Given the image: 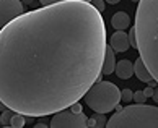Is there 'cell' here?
<instances>
[{
    "label": "cell",
    "instance_id": "1",
    "mask_svg": "<svg viewBox=\"0 0 158 128\" xmlns=\"http://www.w3.org/2000/svg\"><path fill=\"white\" fill-rule=\"evenodd\" d=\"M106 26L85 0L21 13L0 28V101L46 117L69 109L101 78Z\"/></svg>",
    "mask_w": 158,
    "mask_h": 128
},
{
    "label": "cell",
    "instance_id": "2",
    "mask_svg": "<svg viewBox=\"0 0 158 128\" xmlns=\"http://www.w3.org/2000/svg\"><path fill=\"white\" fill-rule=\"evenodd\" d=\"M137 50L158 83V0H140L135 11Z\"/></svg>",
    "mask_w": 158,
    "mask_h": 128
},
{
    "label": "cell",
    "instance_id": "3",
    "mask_svg": "<svg viewBox=\"0 0 158 128\" xmlns=\"http://www.w3.org/2000/svg\"><path fill=\"white\" fill-rule=\"evenodd\" d=\"M106 126L116 128V126H139V128H158V107L156 106H147V104H135V106H127L116 112L113 117L108 120Z\"/></svg>",
    "mask_w": 158,
    "mask_h": 128
},
{
    "label": "cell",
    "instance_id": "4",
    "mask_svg": "<svg viewBox=\"0 0 158 128\" xmlns=\"http://www.w3.org/2000/svg\"><path fill=\"white\" fill-rule=\"evenodd\" d=\"M85 104L95 112L108 114L114 110L121 101V91L114 83L96 81L83 96Z\"/></svg>",
    "mask_w": 158,
    "mask_h": 128
},
{
    "label": "cell",
    "instance_id": "5",
    "mask_svg": "<svg viewBox=\"0 0 158 128\" xmlns=\"http://www.w3.org/2000/svg\"><path fill=\"white\" fill-rule=\"evenodd\" d=\"M88 117L83 112H72L70 109H62L52 114V128H85Z\"/></svg>",
    "mask_w": 158,
    "mask_h": 128
},
{
    "label": "cell",
    "instance_id": "6",
    "mask_svg": "<svg viewBox=\"0 0 158 128\" xmlns=\"http://www.w3.org/2000/svg\"><path fill=\"white\" fill-rule=\"evenodd\" d=\"M21 13H25L21 0H0V28L8 25Z\"/></svg>",
    "mask_w": 158,
    "mask_h": 128
},
{
    "label": "cell",
    "instance_id": "7",
    "mask_svg": "<svg viewBox=\"0 0 158 128\" xmlns=\"http://www.w3.org/2000/svg\"><path fill=\"white\" fill-rule=\"evenodd\" d=\"M111 47L114 49V52H127V49L131 47L129 42V34H126L124 31H116L111 36Z\"/></svg>",
    "mask_w": 158,
    "mask_h": 128
},
{
    "label": "cell",
    "instance_id": "8",
    "mask_svg": "<svg viewBox=\"0 0 158 128\" xmlns=\"http://www.w3.org/2000/svg\"><path fill=\"white\" fill-rule=\"evenodd\" d=\"M116 52L111 45L106 44V52H104V62H103V73L104 75H111L116 70Z\"/></svg>",
    "mask_w": 158,
    "mask_h": 128
},
{
    "label": "cell",
    "instance_id": "9",
    "mask_svg": "<svg viewBox=\"0 0 158 128\" xmlns=\"http://www.w3.org/2000/svg\"><path fill=\"white\" fill-rule=\"evenodd\" d=\"M114 73L118 75L121 80H129V78H132V75H134V65H132V62L127 60V59L119 60L118 63H116Z\"/></svg>",
    "mask_w": 158,
    "mask_h": 128
},
{
    "label": "cell",
    "instance_id": "10",
    "mask_svg": "<svg viewBox=\"0 0 158 128\" xmlns=\"http://www.w3.org/2000/svg\"><path fill=\"white\" fill-rule=\"evenodd\" d=\"M111 25H113V28H116V31H124L131 25V16L126 11H118L111 18Z\"/></svg>",
    "mask_w": 158,
    "mask_h": 128
},
{
    "label": "cell",
    "instance_id": "11",
    "mask_svg": "<svg viewBox=\"0 0 158 128\" xmlns=\"http://www.w3.org/2000/svg\"><path fill=\"white\" fill-rule=\"evenodd\" d=\"M134 73H135L137 78H139L140 81H143V83H148V81L153 80V76H152V73L148 72L147 65L143 63V60L140 59V57L135 60V63H134Z\"/></svg>",
    "mask_w": 158,
    "mask_h": 128
},
{
    "label": "cell",
    "instance_id": "12",
    "mask_svg": "<svg viewBox=\"0 0 158 128\" xmlns=\"http://www.w3.org/2000/svg\"><path fill=\"white\" fill-rule=\"evenodd\" d=\"M25 125H26V115L25 114H20V112H15L13 117H11V126L23 128Z\"/></svg>",
    "mask_w": 158,
    "mask_h": 128
},
{
    "label": "cell",
    "instance_id": "13",
    "mask_svg": "<svg viewBox=\"0 0 158 128\" xmlns=\"http://www.w3.org/2000/svg\"><path fill=\"white\" fill-rule=\"evenodd\" d=\"M15 110L13 109H5L2 112V117H0V120H2L3 126H11V117H13Z\"/></svg>",
    "mask_w": 158,
    "mask_h": 128
},
{
    "label": "cell",
    "instance_id": "14",
    "mask_svg": "<svg viewBox=\"0 0 158 128\" xmlns=\"http://www.w3.org/2000/svg\"><path fill=\"white\" fill-rule=\"evenodd\" d=\"M93 118L96 120V126H98V128H103V126H106V123H108V120H106V114L95 112V114H93Z\"/></svg>",
    "mask_w": 158,
    "mask_h": 128
},
{
    "label": "cell",
    "instance_id": "15",
    "mask_svg": "<svg viewBox=\"0 0 158 128\" xmlns=\"http://www.w3.org/2000/svg\"><path fill=\"white\" fill-rule=\"evenodd\" d=\"M121 101H124V102L134 101V92H132V89H129V88L122 89V91H121Z\"/></svg>",
    "mask_w": 158,
    "mask_h": 128
},
{
    "label": "cell",
    "instance_id": "16",
    "mask_svg": "<svg viewBox=\"0 0 158 128\" xmlns=\"http://www.w3.org/2000/svg\"><path fill=\"white\" fill-rule=\"evenodd\" d=\"M129 42H131L132 49H137V34H135V26L131 28V31H129Z\"/></svg>",
    "mask_w": 158,
    "mask_h": 128
},
{
    "label": "cell",
    "instance_id": "17",
    "mask_svg": "<svg viewBox=\"0 0 158 128\" xmlns=\"http://www.w3.org/2000/svg\"><path fill=\"white\" fill-rule=\"evenodd\" d=\"M134 101H135L137 104H143L145 101H147V96H145L143 91H135L134 92Z\"/></svg>",
    "mask_w": 158,
    "mask_h": 128
},
{
    "label": "cell",
    "instance_id": "18",
    "mask_svg": "<svg viewBox=\"0 0 158 128\" xmlns=\"http://www.w3.org/2000/svg\"><path fill=\"white\" fill-rule=\"evenodd\" d=\"M91 3H93V7H95L99 13H103V10H104V0H91Z\"/></svg>",
    "mask_w": 158,
    "mask_h": 128
},
{
    "label": "cell",
    "instance_id": "19",
    "mask_svg": "<svg viewBox=\"0 0 158 128\" xmlns=\"http://www.w3.org/2000/svg\"><path fill=\"white\" fill-rule=\"evenodd\" d=\"M41 5H51V3H56V2H64V0H38ZM85 2H91V0H85Z\"/></svg>",
    "mask_w": 158,
    "mask_h": 128
},
{
    "label": "cell",
    "instance_id": "20",
    "mask_svg": "<svg viewBox=\"0 0 158 128\" xmlns=\"http://www.w3.org/2000/svg\"><path fill=\"white\" fill-rule=\"evenodd\" d=\"M72 112H81V106H80V101L78 102H75V104H72V106L69 107Z\"/></svg>",
    "mask_w": 158,
    "mask_h": 128
},
{
    "label": "cell",
    "instance_id": "21",
    "mask_svg": "<svg viewBox=\"0 0 158 128\" xmlns=\"http://www.w3.org/2000/svg\"><path fill=\"white\" fill-rule=\"evenodd\" d=\"M153 91H155V89L152 88V86H148V88H145L143 92H145V96H147V97H152V96H153Z\"/></svg>",
    "mask_w": 158,
    "mask_h": 128
},
{
    "label": "cell",
    "instance_id": "22",
    "mask_svg": "<svg viewBox=\"0 0 158 128\" xmlns=\"http://www.w3.org/2000/svg\"><path fill=\"white\" fill-rule=\"evenodd\" d=\"M86 126H93V128H95V126H96V120L93 118V117L88 118V122H86Z\"/></svg>",
    "mask_w": 158,
    "mask_h": 128
},
{
    "label": "cell",
    "instance_id": "23",
    "mask_svg": "<svg viewBox=\"0 0 158 128\" xmlns=\"http://www.w3.org/2000/svg\"><path fill=\"white\" fill-rule=\"evenodd\" d=\"M21 2L23 3H25V5H33V7H34V5H36L38 2H36V0H21Z\"/></svg>",
    "mask_w": 158,
    "mask_h": 128
},
{
    "label": "cell",
    "instance_id": "24",
    "mask_svg": "<svg viewBox=\"0 0 158 128\" xmlns=\"http://www.w3.org/2000/svg\"><path fill=\"white\" fill-rule=\"evenodd\" d=\"M152 97H153V101H155V102L158 104V88H156V89L153 91V96H152Z\"/></svg>",
    "mask_w": 158,
    "mask_h": 128
},
{
    "label": "cell",
    "instance_id": "25",
    "mask_svg": "<svg viewBox=\"0 0 158 128\" xmlns=\"http://www.w3.org/2000/svg\"><path fill=\"white\" fill-rule=\"evenodd\" d=\"M5 109H8V107L5 106V102H3V101H0V112H3Z\"/></svg>",
    "mask_w": 158,
    "mask_h": 128
},
{
    "label": "cell",
    "instance_id": "26",
    "mask_svg": "<svg viewBox=\"0 0 158 128\" xmlns=\"http://www.w3.org/2000/svg\"><path fill=\"white\" fill-rule=\"evenodd\" d=\"M106 2H108V3H111V5H116V3H119L121 0H106Z\"/></svg>",
    "mask_w": 158,
    "mask_h": 128
},
{
    "label": "cell",
    "instance_id": "27",
    "mask_svg": "<svg viewBox=\"0 0 158 128\" xmlns=\"http://www.w3.org/2000/svg\"><path fill=\"white\" fill-rule=\"evenodd\" d=\"M122 109H124V107H122V106H119V104H118V106H116V109H114V110H116V112H121Z\"/></svg>",
    "mask_w": 158,
    "mask_h": 128
},
{
    "label": "cell",
    "instance_id": "28",
    "mask_svg": "<svg viewBox=\"0 0 158 128\" xmlns=\"http://www.w3.org/2000/svg\"><path fill=\"white\" fill-rule=\"evenodd\" d=\"M36 126H38V128H46V125H44V123H36Z\"/></svg>",
    "mask_w": 158,
    "mask_h": 128
},
{
    "label": "cell",
    "instance_id": "29",
    "mask_svg": "<svg viewBox=\"0 0 158 128\" xmlns=\"http://www.w3.org/2000/svg\"><path fill=\"white\" fill-rule=\"evenodd\" d=\"M132 2H137V3H139V2H140V0H132Z\"/></svg>",
    "mask_w": 158,
    "mask_h": 128
}]
</instances>
